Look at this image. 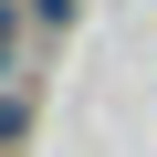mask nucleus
<instances>
[{
    "instance_id": "nucleus-1",
    "label": "nucleus",
    "mask_w": 157,
    "mask_h": 157,
    "mask_svg": "<svg viewBox=\"0 0 157 157\" xmlns=\"http://www.w3.org/2000/svg\"><path fill=\"white\" fill-rule=\"evenodd\" d=\"M42 136V94H32V73H21V84H0V157H21Z\"/></svg>"
},
{
    "instance_id": "nucleus-2",
    "label": "nucleus",
    "mask_w": 157,
    "mask_h": 157,
    "mask_svg": "<svg viewBox=\"0 0 157 157\" xmlns=\"http://www.w3.org/2000/svg\"><path fill=\"white\" fill-rule=\"evenodd\" d=\"M32 0H0V84H21V52H32Z\"/></svg>"
},
{
    "instance_id": "nucleus-3",
    "label": "nucleus",
    "mask_w": 157,
    "mask_h": 157,
    "mask_svg": "<svg viewBox=\"0 0 157 157\" xmlns=\"http://www.w3.org/2000/svg\"><path fill=\"white\" fill-rule=\"evenodd\" d=\"M32 21H42V32H63V21H73V0H32Z\"/></svg>"
}]
</instances>
